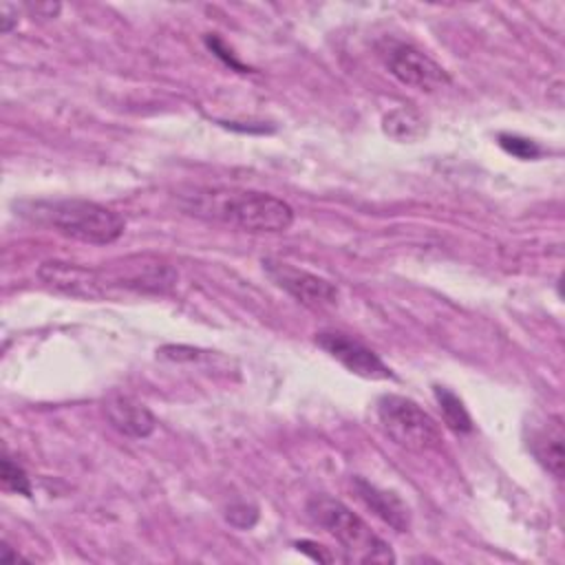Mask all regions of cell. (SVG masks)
I'll return each instance as SVG.
<instances>
[{"instance_id":"6da1fadb","label":"cell","mask_w":565,"mask_h":565,"mask_svg":"<svg viewBox=\"0 0 565 565\" xmlns=\"http://www.w3.org/2000/svg\"><path fill=\"white\" fill-rule=\"evenodd\" d=\"M177 201L190 216L232 225L252 234L285 232L294 223V210L287 201L256 190L192 188L179 192Z\"/></svg>"},{"instance_id":"7a4b0ae2","label":"cell","mask_w":565,"mask_h":565,"mask_svg":"<svg viewBox=\"0 0 565 565\" xmlns=\"http://www.w3.org/2000/svg\"><path fill=\"white\" fill-rule=\"evenodd\" d=\"M24 214L73 241L88 245H110L126 230L124 218L115 210L86 199L35 201L29 210H24Z\"/></svg>"},{"instance_id":"3957f363","label":"cell","mask_w":565,"mask_h":565,"mask_svg":"<svg viewBox=\"0 0 565 565\" xmlns=\"http://www.w3.org/2000/svg\"><path fill=\"white\" fill-rule=\"evenodd\" d=\"M309 519L329 532L347 552L349 561L358 563H393L391 545L380 539L349 505L329 494H313L307 501Z\"/></svg>"},{"instance_id":"277c9868","label":"cell","mask_w":565,"mask_h":565,"mask_svg":"<svg viewBox=\"0 0 565 565\" xmlns=\"http://www.w3.org/2000/svg\"><path fill=\"white\" fill-rule=\"evenodd\" d=\"M375 413L382 430L404 450L430 452L444 441L437 422L417 402L404 395H382Z\"/></svg>"},{"instance_id":"5b68a950","label":"cell","mask_w":565,"mask_h":565,"mask_svg":"<svg viewBox=\"0 0 565 565\" xmlns=\"http://www.w3.org/2000/svg\"><path fill=\"white\" fill-rule=\"evenodd\" d=\"M375 49L388 73L406 86L417 90H435L450 84L448 73L433 57L408 42L382 38Z\"/></svg>"},{"instance_id":"8992f818","label":"cell","mask_w":565,"mask_h":565,"mask_svg":"<svg viewBox=\"0 0 565 565\" xmlns=\"http://www.w3.org/2000/svg\"><path fill=\"white\" fill-rule=\"evenodd\" d=\"M265 274L271 278L276 287L287 291L294 300L309 309H327L338 302V289L322 276H316L307 269L294 267L282 260L265 258L263 260Z\"/></svg>"},{"instance_id":"52a82bcc","label":"cell","mask_w":565,"mask_h":565,"mask_svg":"<svg viewBox=\"0 0 565 565\" xmlns=\"http://www.w3.org/2000/svg\"><path fill=\"white\" fill-rule=\"evenodd\" d=\"M316 344L338 360L347 371L366 377V380H393V371L380 360L375 351H371L360 340L351 338L349 333L324 329L316 333Z\"/></svg>"},{"instance_id":"ba28073f","label":"cell","mask_w":565,"mask_h":565,"mask_svg":"<svg viewBox=\"0 0 565 565\" xmlns=\"http://www.w3.org/2000/svg\"><path fill=\"white\" fill-rule=\"evenodd\" d=\"M38 276L42 282L60 294L75 296V298H97L104 294L102 289V278L95 269L79 267L73 263H62V260H46L40 265Z\"/></svg>"},{"instance_id":"9c48e42d","label":"cell","mask_w":565,"mask_h":565,"mask_svg":"<svg viewBox=\"0 0 565 565\" xmlns=\"http://www.w3.org/2000/svg\"><path fill=\"white\" fill-rule=\"evenodd\" d=\"M563 441H565L563 422L556 415H547V419L530 428V437H527L530 452L556 479L563 477V468H565Z\"/></svg>"},{"instance_id":"30bf717a","label":"cell","mask_w":565,"mask_h":565,"mask_svg":"<svg viewBox=\"0 0 565 565\" xmlns=\"http://www.w3.org/2000/svg\"><path fill=\"white\" fill-rule=\"evenodd\" d=\"M104 413L115 430L135 439H146L157 428L154 415L128 395H110L104 404Z\"/></svg>"},{"instance_id":"8fae6325","label":"cell","mask_w":565,"mask_h":565,"mask_svg":"<svg viewBox=\"0 0 565 565\" xmlns=\"http://www.w3.org/2000/svg\"><path fill=\"white\" fill-rule=\"evenodd\" d=\"M353 490L358 494V499L373 512L377 514L384 523H388L393 530L397 532H406L411 525V512L406 508V503L391 490L377 488L373 483H369L362 477L353 479Z\"/></svg>"},{"instance_id":"7c38bea8","label":"cell","mask_w":565,"mask_h":565,"mask_svg":"<svg viewBox=\"0 0 565 565\" xmlns=\"http://www.w3.org/2000/svg\"><path fill=\"white\" fill-rule=\"evenodd\" d=\"M382 128L397 141H415L426 132L424 119L411 108H395L382 119Z\"/></svg>"},{"instance_id":"4fadbf2b","label":"cell","mask_w":565,"mask_h":565,"mask_svg":"<svg viewBox=\"0 0 565 565\" xmlns=\"http://www.w3.org/2000/svg\"><path fill=\"white\" fill-rule=\"evenodd\" d=\"M433 393H435V399L439 404V411H441V417H444L446 426L455 433H470L472 430V419H470L463 402L446 386H435Z\"/></svg>"},{"instance_id":"5bb4252c","label":"cell","mask_w":565,"mask_h":565,"mask_svg":"<svg viewBox=\"0 0 565 565\" xmlns=\"http://www.w3.org/2000/svg\"><path fill=\"white\" fill-rule=\"evenodd\" d=\"M0 481H2V488L9 492L31 497V481L24 468L18 461H13L9 455H4L0 461Z\"/></svg>"},{"instance_id":"9a60e30c","label":"cell","mask_w":565,"mask_h":565,"mask_svg":"<svg viewBox=\"0 0 565 565\" xmlns=\"http://www.w3.org/2000/svg\"><path fill=\"white\" fill-rule=\"evenodd\" d=\"M499 146H501L505 152H510L512 157L523 159V161L536 159V157H541V152H543L536 141L525 139V137H519V135H510V132H501V135H499Z\"/></svg>"},{"instance_id":"2e32d148","label":"cell","mask_w":565,"mask_h":565,"mask_svg":"<svg viewBox=\"0 0 565 565\" xmlns=\"http://www.w3.org/2000/svg\"><path fill=\"white\" fill-rule=\"evenodd\" d=\"M225 519H227L234 527L245 530V527H252V525L256 523L258 510H256L254 505H247V503H234V505L227 508Z\"/></svg>"},{"instance_id":"e0dca14e","label":"cell","mask_w":565,"mask_h":565,"mask_svg":"<svg viewBox=\"0 0 565 565\" xmlns=\"http://www.w3.org/2000/svg\"><path fill=\"white\" fill-rule=\"evenodd\" d=\"M296 547H298V552L311 556V558L318 561V563H331V561H333V556H331L329 552H324V547L318 545L316 541H298Z\"/></svg>"},{"instance_id":"ac0fdd59","label":"cell","mask_w":565,"mask_h":565,"mask_svg":"<svg viewBox=\"0 0 565 565\" xmlns=\"http://www.w3.org/2000/svg\"><path fill=\"white\" fill-rule=\"evenodd\" d=\"M205 42H207V46H210V49H212V51H214V53H216V55H218V57H221V60H223V62H225V64H230V66H232V68H238V71H245V66H243V64H241V62H236V60H234V55H232V51H227V49H225V46H223V42H221V40H218V38H214V35H212V38H210V35H207V38H205Z\"/></svg>"},{"instance_id":"d6986e66","label":"cell","mask_w":565,"mask_h":565,"mask_svg":"<svg viewBox=\"0 0 565 565\" xmlns=\"http://www.w3.org/2000/svg\"><path fill=\"white\" fill-rule=\"evenodd\" d=\"M0 22H2V33H9L18 24V7L4 2L0 7Z\"/></svg>"}]
</instances>
